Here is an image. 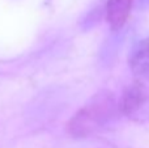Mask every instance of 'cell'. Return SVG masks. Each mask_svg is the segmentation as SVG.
I'll return each instance as SVG.
<instances>
[{
	"label": "cell",
	"mask_w": 149,
	"mask_h": 148,
	"mask_svg": "<svg viewBox=\"0 0 149 148\" xmlns=\"http://www.w3.org/2000/svg\"><path fill=\"white\" fill-rule=\"evenodd\" d=\"M128 64L136 81L143 84L149 83V37L139 41L128 57Z\"/></svg>",
	"instance_id": "obj_3"
},
{
	"label": "cell",
	"mask_w": 149,
	"mask_h": 148,
	"mask_svg": "<svg viewBox=\"0 0 149 148\" xmlns=\"http://www.w3.org/2000/svg\"><path fill=\"white\" fill-rule=\"evenodd\" d=\"M132 0H107L106 4V20L113 30L123 28L130 16Z\"/></svg>",
	"instance_id": "obj_4"
},
{
	"label": "cell",
	"mask_w": 149,
	"mask_h": 148,
	"mask_svg": "<svg viewBox=\"0 0 149 148\" xmlns=\"http://www.w3.org/2000/svg\"><path fill=\"white\" fill-rule=\"evenodd\" d=\"M119 113L118 101L111 91L102 89L74 113L67 123V131L73 138H88L111 123Z\"/></svg>",
	"instance_id": "obj_1"
},
{
	"label": "cell",
	"mask_w": 149,
	"mask_h": 148,
	"mask_svg": "<svg viewBox=\"0 0 149 148\" xmlns=\"http://www.w3.org/2000/svg\"><path fill=\"white\" fill-rule=\"evenodd\" d=\"M149 101V89L147 84L135 81L124 89L120 100L118 101L119 113L131 117L135 115Z\"/></svg>",
	"instance_id": "obj_2"
}]
</instances>
